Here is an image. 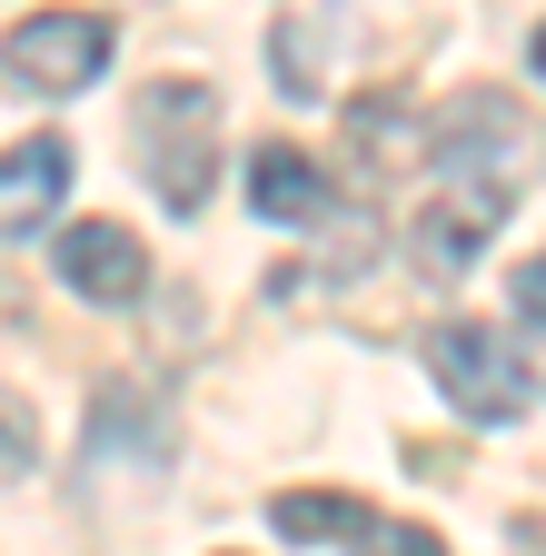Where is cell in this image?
<instances>
[{"mask_svg":"<svg viewBox=\"0 0 546 556\" xmlns=\"http://www.w3.org/2000/svg\"><path fill=\"white\" fill-rule=\"evenodd\" d=\"M348 536H358V556H447V536L418 517H358Z\"/></svg>","mask_w":546,"mask_h":556,"instance_id":"cell-11","label":"cell"},{"mask_svg":"<svg viewBox=\"0 0 546 556\" xmlns=\"http://www.w3.org/2000/svg\"><path fill=\"white\" fill-rule=\"evenodd\" d=\"M249 199H258V219L308 229V219H328V169L308 150H258L249 160Z\"/></svg>","mask_w":546,"mask_h":556,"instance_id":"cell-7","label":"cell"},{"mask_svg":"<svg viewBox=\"0 0 546 556\" xmlns=\"http://www.w3.org/2000/svg\"><path fill=\"white\" fill-rule=\"evenodd\" d=\"M30 467H40V417H30V397L0 388V486H21Z\"/></svg>","mask_w":546,"mask_h":556,"instance_id":"cell-10","label":"cell"},{"mask_svg":"<svg viewBox=\"0 0 546 556\" xmlns=\"http://www.w3.org/2000/svg\"><path fill=\"white\" fill-rule=\"evenodd\" d=\"M358 517H368L358 497H318V486H299V497L268 507V527H279V536H348Z\"/></svg>","mask_w":546,"mask_h":556,"instance_id":"cell-9","label":"cell"},{"mask_svg":"<svg viewBox=\"0 0 546 556\" xmlns=\"http://www.w3.org/2000/svg\"><path fill=\"white\" fill-rule=\"evenodd\" d=\"M129 150H140V179L169 208H199L219 179V100L209 80H150L140 110H129Z\"/></svg>","mask_w":546,"mask_h":556,"instance_id":"cell-1","label":"cell"},{"mask_svg":"<svg viewBox=\"0 0 546 556\" xmlns=\"http://www.w3.org/2000/svg\"><path fill=\"white\" fill-rule=\"evenodd\" d=\"M60 199H71V139H60V129L21 139V150H0V239L50 229Z\"/></svg>","mask_w":546,"mask_h":556,"instance_id":"cell-6","label":"cell"},{"mask_svg":"<svg viewBox=\"0 0 546 556\" xmlns=\"http://www.w3.org/2000/svg\"><path fill=\"white\" fill-rule=\"evenodd\" d=\"M110 50H119V30L100 11H30V21L0 30V70H11V90H40V100L90 90L100 70H110Z\"/></svg>","mask_w":546,"mask_h":556,"instance_id":"cell-3","label":"cell"},{"mask_svg":"<svg viewBox=\"0 0 546 556\" xmlns=\"http://www.w3.org/2000/svg\"><path fill=\"white\" fill-rule=\"evenodd\" d=\"M428 378L457 397V417H477V428H517V417L536 407L526 348H507V328H487V318H437L428 328Z\"/></svg>","mask_w":546,"mask_h":556,"instance_id":"cell-2","label":"cell"},{"mask_svg":"<svg viewBox=\"0 0 546 556\" xmlns=\"http://www.w3.org/2000/svg\"><path fill=\"white\" fill-rule=\"evenodd\" d=\"M507 299H517V338H536V308H546V268H536V258H517Z\"/></svg>","mask_w":546,"mask_h":556,"instance_id":"cell-12","label":"cell"},{"mask_svg":"<svg viewBox=\"0 0 546 556\" xmlns=\"http://www.w3.org/2000/svg\"><path fill=\"white\" fill-rule=\"evenodd\" d=\"M507 199H517L507 169H437V199L418 208V268H437V278L477 268V249L507 229Z\"/></svg>","mask_w":546,"mask_h":556,"instance_id":"cell-4","label":"cell"},{"mask_svg":"<svg viewBox=\"0 0 546 556\" xmlns=\"http://www.w3.org/2000/svg\"><path fill=\"white\" fill-rule=\"evenodd\" d=\"M348 150H358L368 169H407V160H428V119L407 110L397 90H368V100L348 110Z\"/></svg>","mask_w":546,"mask_h":556,"instance_id":"cell-8","label":"cell"},{"mask_svg":"<svg viewBox=\"0 0 546 556\" xmlns=\"http://www.w3.org/2000/svg\"><path fill=\"white\" fill-rule=\"evenodd\" d=\"M50 258H60V278H71L90 308H129V299L150 289V249L129 239L119 219H80V229H60Z\"/></svg>","mask_w":546,"mask_h":556,"instance_id":"cell-5","label":"cell"}]
</instances>
